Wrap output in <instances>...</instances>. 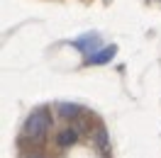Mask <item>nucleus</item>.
<instances>
[{
  "mask_svg": "<svg viewBox=\"0 0 161 158\" xmlns=\"http://www.w3.org/2000/svg\"><path fill=\"white\" fill-rule=\"evenodd\" d=\"M51 127V119H49V112L42 107V109H34L30 117L25 119V127H22V134L27 141H42L47 129Z\"/></svg>",
  "mask_w": 161,
  "mask_h": 158,
  "instance_id": "nucleus-1",
  "label": "nucleus"
},
{
  "mask_svg": "<svg viewBox=\"0 0 161 158\" xmlns=\"http://www.w3.org/2000/svg\"><path fill=\"white\" fill-rule=\"evenodd\" d=\"M73 44H76V49H80L86 54V59H88V56H93L95 51L100 49V37H98V34H86V37L76 39Z\"/></svg>",
  "mask_w": 161,
  "mask_h": 158,
  "instance_id": "nucleus-2",
  "label": "nucleus"
},
{
  "mask_svg": "<svg viewBox=\"0 0 161 158\" xmlns=\"http://www.w3.org/2000/svg\"><path fill=\"white\" fill-rule=\"evenodd\" d=\"M78 139H80L78 129L66 127V129H61L59 134H56V146H61V148H71V146H76V144H78Z\"/></svg>",
  "mask_w": 161,
  "mask_h": 158,
  "instance_id": "nucleus-3",
  "label": "nucleus"
},
{
  "mask_svg": "<svg viewBox=\"0 0 161 158\" xmlns=\"http://www.w3.org/2000/svg\"><path fill=\"white\" fill-rule=\"evenodd\" d=\"M56 114H59L61 119L71 122V119H76V117L83 114V107H80V105H73V102H59V105H56Z\"/></svg>",
  "mask_w": 161,
  "mask_h": 158,
  "instance_id": "nucleus-4",
  "label": "nucleus"
},
{
  "mask_svg": "<svg viewBox=\"0 0 161 158\" xmlns=\"http://www.w3.org/2000/svg\"><path fill=\"white\" fill-rule=\"evenodd\" d=\"M115 51H117V49L110 44V46H103V49H98L93 56H88L86 61H88V63H93V66H98V63H108V61L115 59Z\"/></svg>",
  "mask_w": 161,
  "mask_h": 158,
  "instance_id": "nucleus-5",
  "label": "nucleus"
},
{
  "mask_svg": "<svg viewBox=\"0 0 161 158\" xmlns=\"http://www.w3.org/2000/svg\"><path fill=\"white\" fill-rule=\"evenodd\" d=\"M95 141H98V146L108 148V131H105V129H98V131H95Z\"/></svg>",
  "mask_w": 161,
  "mask_h": 158,
  "instance_id": "nucleus-6",
  "label": "nucleus"
},
{
  "mask_svg": "<svg viewBox=\"0 0 161 158\" xmlns=\"http://www.w3.org/2000/svg\"><path fill=\"white\" fill-rule=\"evenodd\" d=\"M27 158H47V156H42V153H32V156H27Z\"/></svg>",
  "mask_w": 161,
  "mask_h": 158,
  "instance_id": "nucleus-7",
  "label": "nucleus"
}]
</instances>
